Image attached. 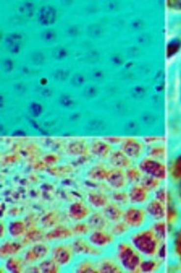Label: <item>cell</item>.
I'll return each instance as SVG.
<instances>
[{"label": "cell", "mask_w": 181, "mask_h": 273, "mask_svg": "<svg viewBox=\"0 0 181 273\" xmlns=\"http://www.w3.org/2000/svg\"><path fill=\"white\" fill-rule=\"evenodd\" d=\"M168 178L174 185V194L181 208V153L177 156L168 165Z\"/></svg>", "instance_id": "cell-7"}, {"label": "cell", "mask_w": 181, "mask_h": 273, "mask_svg": "<svg viewBox=\"0 0 181 273\" xmlns=\"http://www.w3.org/2000/svg\"><path fill=\"white\" fill-rule=\"evenodd\" d=\"M52 55L56 60H63L69 56V51L64 47H57L53 49Z\"/></svg>", "instance_id": "cell-37"}, {"label": "cell", "mask_w": 181, "mask_h": 273, "mask_svg": "<svg viewBox=\"0 0 181 273\" xmlns=\"http://www.w3.org/2000/svg\"><path fill=\"white\" fill-rule=\"evenodd\" d=\"M109 162L114 168L122 170L128 169L132 165V161L122 151H117L110 153Z\"/></svg>", "instance_id": "cell-19"}, {"label": "cell", "mask_w": 181, "mask_h": 273, "mask_svg": "<svg viewBox=\"0 0 181 273\" xmlns=\"http://www.w3.org/2000/svg\"><path fill=\"white\" fill-rule=\"evenodd\" d=\"M105 181L113 188L120 190L128 183L125 173L122 169L114 168L108 171Z\"/></svg>", "instance_id": "cell-13"}, {"label": "cell", "mask_w": 181, "mask_h": 273, "mask_svg": "<svg viewBox=\"0 0 181 273\" xmlns=\"http://www.w3.org/2000/svg\"><path fill=\"white\" fill-rule=\"evenodd\" d=\"M24 36L20 32H12L8 34L5 39L4 44L7 50L11 54H18L23 47Z\"/></svg>", "instance_id": "cell-15"}, {"label": "cell", "mask_w": 181, "mask_h": 273, "mask_svg": "<svg viewBox=\"0 0 181 273\" xmlns=\"http://www.w3.org/2000/svg\"><path fill=\"white\" fill-rule=\"evenodd\" d=\"M96 260L98 273H120L124 272L120 265L113 255L105 256L103 255Z\"/></svg>", "instance_id": "cell-11"}, {"label": "cell", "mask_w": 181, "mask_h": 273, "mask_svg": "<svg viewBox=\"0 0 181 273\" xmlns=\"http://www.w3.org/2000/svg\"><path fill=\"white\" fill-rule=\"evenodd\" d=\"M113 250V256L124 272L139 273L140 264L143 258L135 250L128 240H118L114 244Z\"/></svg>", "instance_id": "cell-2"}, {"label": "cell", "mask_w": 181, "mask_h": 273, "mask_svg": "<svg viewBox=\"0 0 181 273\" xmlns=\"http://www.w3.org/2000/svg\"><path fill=\"white\" fill-rule=\"evenodd\" d=\"M164 264L157 258H143L139 267V273H153L157 272L163 267Z\"/></svg>", "instance_id": "cell-20"}, {"label": "cell", "mask_w": 181, "mask_h": 273, "mask_svg": "<svg viewBox=\"0 0 181 273\" xmlns=\"http://www.w3.org/2000/svg\"><path fill=\"white\" fill-rule=\"evenodd\" d=\"M22 246L19 243H6L2 244L1 247V256H6L14 254L18 252Z\"/></svg>", "instance_id": "cell-32"}, {"label": "cell", "mask_w": 181, "mask_h": 273, "mask_svg": "<svg viewBox=\"0 0 181 273\" xmlns=\"http://www.w3.org/2000/svg\"><path fill=\"white\" fill-rule=\"evenodd\" d=\"M170 258L173 266L181 271V222L173 231L170 242Z\"/></svg>", "instance_id": "cell-9"}, {"label": "cell", "mask_w": 181, "mask_h": 273, "mask_svg": "<svg viewBox=\"0 0 181 273\" xmlns=\"http://www.w3.org/2000/svg\"><path fill=\"white\" fill-rule=\"evenodd\" d=\"M113 199L114 203L120 207H127L129 205L128 193L117 191L113 194Z\"/></svg>", "instance_id": "cell-35"}, {"label": "cell", "mask_w": 181, "mask_h": 273, "mask_svg": "<svg viewBox=\"0 0 181 273\" xmlns=\"http://www.w3.org/2000/svg\"><path fill=\"white\" fill-rule=\"evenodd\" d=\"M122 220L131 231L143 229L150 221L143 207L129 205L124 210Z\"/></svg>", "instance_id": "cell-3"}, {"label": "cell", "mask_w": 181, "mask_h": 273, "mask_svg": "<svg viewBox=\"0 0 181 273\" xmlns=\"http://www.w3.org/2000/svg\"><path fill=\"white\" fill-rule=\"evenodd\" d=\"M87 223L92 231L109 230L111 225V223L103 214L99 212L90 214Z\"/></svg>", "instance_id": "cell-17"}, {"label": "cell", "mask_w": 181, "mask_h": 273, "mask_svg": "<svg viewBox=\"0 0 181 273\" xmlns=\"http://www.w3.org/2000/svg\"><path fill=\"white\" fill-rule=\"evenodd\" d=\"M108 171L101 166L93 168L89 173V176L95 180H105Z\"/></svg>", "instance_id": "cell-34"}, {"label": "cell", "mask_w": 181, "mask_h": 273, "mask_svg": "<svg viewBox=\"0 0 181 273\" xmlns=\"http://www.w3.org/2000/svg\"><path fill=\"white\" fill-rule=\"evenodd\" d=\"M127 181L128 183L132 185L139 184L143 177V174L138 166L131 165L126 169L125 173Z\"/></svg>", "instance_id": "cell-27"}, {"label": "cell", "mask_w": 181, "mask_h": 273, "mask_svg": "<svg viewBox=\"0 0 181 273\" xmlns=\"http://www.w3.org/2000/svg\"><path fill=\"white\" fill-rule=\"evenodd\" d=\"M25 230L24 224L22 222L16 221L10 224L9 232L11 236L16 237L22 235Z\"/></svg>", "instance_id": "cell-38"}, {"label": "cell", "mask_w": 181, "mask_h": 273, "mask_svg": "<svg viewBox=\"0 0 181 273\" xmlns=\"http://www.w3.org/2000/svg\"><path fill=\"white\" fill-rule=\"evenodd\" d=\"M87 239L94 246L103 251L113 247L117 242V239L109 230L92 231L88 235Z\"/></svg>", "instance_id": "cell-8"}, {"label": "cell", "mask_w": 181, "mask_h": 273, "mask_svg": "<svg viewBox=\"0 0 181 273\" xmlns=\"http://www.w3.org/2000/svg\"><path fill=\"white\" fill-rule=\"evenodd\" d=\"M16 10L22 16L26 18H31L35 13V4L30 1L22 2L16 7Z\"/></svg>", "instance_id": "cell-29"}, {"label": "cell", "mask_w": 181, "mask_h": 273, "mask_svg": "<svg viewBox=\"0 0 181 273\" xmlns=\"http://www.w3.org/2000/svg\"><path fill=\"white\" fill-rule=\"evenodd\" d=\"M8 270L12 273H19L21 271V266L18 260L10 259L8 260L6 264Z\"/></svg>", "instance_id": "cell-41"}, {"label": "cell", "mask_w": 181, "mask_h": 273, "mask_svg": "<svg viewBox=\"0 0 181 273\" xmlns=\"http://www.w3.org/2000/svg\"><path fill=\"white\" fill-rule=\"evenodd\" d=\"M143 258H157L160 247L170 242H163L149 226L131 231L127 238Z\"/></svg>", "instance_id": "cell-1"}, {"label": "cell", "mask_w": 181, "mask_h": 273, "mask_svg": "<svg viewBox=\"0 0 181 273\" xmlns=\"http://www.w3.org/2000/svg\"><path fill=\"white\" fill-rule=\"evenodd\" d=\"M73 251H71L68 247L62 244H59L52 248V260L58 266H66L72 259Z\"/></svg>", "instance_id": "cell-16"}, {"label": "cell", "mask_w": 181, "mask_h": 273, "mask_svg": "<svg viewBox=\"0 0 181 273\" xmlns=\"http://www.w3.org/2000/svg\"><path fill=\"white\" fill-rule=\"evenodd\" d=\"M88 201L90 205L97 209H103L108 204V198L103 195L99 194H90Z\"/></svg>", "instance_id": "cell-30"}, {"label": "cell", "mask_w": 181, "mask_h": 273, "mask_svg": "<svg viewBox=\"0 0 181 273\" xmlns=\"http://www.w3.org/2000/svg\"><path fill=\"white\" fill-rule=\"evenodd\" d=\"M96 259L87 257H81L76 266L75 272L80 273H98Z\"/></svg>", "instance_id": "cell-23"}, {"label": "cell", "mask_w": 181, "mask_h": 273, "mask_svg": "<svg viewBox=\"0 0 181 273\" xmlns=\"http://www.w3.org/2000/svg\"><path fill=\"white\" fill-rule=\"evenodd\" d=\"M176 200L168 203L159 201L154 197L150 198L143 206L150 222L159 221H166L170 207L177 203Z\"/></svg>", "instance_id": "cell-5"}, {"label": "cell", "mask_w": 181, "mask_h": 273, "mask_svg": "<svg viewBox=\"0 0 181 273\" xmlns=\"http://www.w3.org/2000/svg\"><path fill=\"white\" fill-rule=\"evenodd\" d=\"M90 230L91 229H90L87 222L77 224L73 229L74 232L76 235L80 236H84L89 234Z\"/></svg>", "instance_id": "cell-39"}, {"label": "cell", "mask_w": 181, "mask_h": 273, "mask_svg": "<svg viewBox=\"0 0 181 273\" xmlns=\"http://www.w3.org/2000/svg\"><path fill=\"white\" fill-rule=\"evenodd\" d=\"M91 212L89 208L85 204L80 202L74 203L69 209V215L77 221H81L88 218Z\"/></svg>", "instance_id": "cell-21"}, {"label": "cell", "mask_w": 181, "mask_h": 273, "mask_svg": "<svg viewBox=\"0 0 181 273\" xmlns=\"http://www.w3.org/2000/svg\"><path fill=\"white\" fill-rule=\"evenodd\" d=\"M69 72L67 70H64V69H59V70H57L55 73L54 75L56 79L63 80L68 77L69 75Z\"/></svg>", "instance_id": "cell-43"}, {"label": "cell", "mask_w": 181, "mask_h": 273, "mask_svg": "<svg viewBox=\"0 0 181 273\" xmlns=\"http://www.w3.org/2000/svg\"><path fill=\"white\" fill-rule=\"evenodd\" d=\"M138 166L144 175L155 178L163 182L168 179V165L166 162L146 156L141 159Z\"/></svg>", "instance_id": "cell-4"}, {"label": "cell", "mask_w": 181, "mask_h": 273, "mask_svg": "<svg viewBox=\"0 0 181 273\" xmlns=\"http://www.w3.org/2000/svg\"><path fill=\"white\" fill-rule=\"evenodd\" d=\"M57 11L51 5H45L40 8L37 14V21L40 26L47 27L52 25L56 22Z\"/></svg>", "instance_id": "cell-14"}, {"label": "cell", "mask_w": 181, "mask_h": 273, "mask_svg": "<svg viewBox=\"0 0 181 273\" xmlns=\"http://www.w3.org/2000/svg\"><path fill=\"white\" fill-rule=\"evenodd\" d=\"M39 268L42 273H55L58 271V265L53 260L44 261L39 265Z\"/></svg>", "instance_id": "cell-33"}, {"label": "cell", "mask_w": 181, "mask_h": 273, "mask_svg": "<svg viewBox=\"0 0 181 273\" xmlns=\"http://www.w3.org/2000/svg\"><path fill=\"white\" fill-rule=\"evenodd\" d=\"M42 235L38 231H32L27 235V238L30 241H38L42 238Z\"/></svg>", "instance_id": "cell-42"}, {"label": "cell", "mask_w": 181, "mask_h": 273, "mask_svg": "<svg viewBox=\"0 0 181 273\" xmlns=\"http://www.w3.org/2000/svg\"><path fill=\"white\" fill-rule=\"evenodd\" d=\"M163 182L149 175H143L139 184L150 194L154 193L156 190L163 185Z\"/></svg>", "instance_id": "cell-25"}, {"label": "cell", "mask_w": 181, "mask_h": 273, "mask_svg": "<svg viewBox=\"0 0 181 273\" xmlns=\"http://www.w3.org/2000/svg\"><path fill=\"white\" fill-rule=\"evenodd\" d=\"M73 253L81 257H87L97 259L104 255V251L94 246L88 239H77L73 242L71 245Z\"/></svg>", "instance_id": "cell-6"}, {"label": "cell", "mask_w": 181, "mask_h": 273, "mask_svg": "<svg viewBox=\"0 0 181 273\" xmlns=\"http://www.w3.org/2000/svg\"><path fill=\"white\" fill-rule=\"evenodd\" d=\"M150 194L140 184L131 185L128 191L129 205L143 207L150 200Z\"/></svg>", "instance_id": "cell-10"}, {"label": "cell", "mask_w": 181, "mask_h": 273, "mask_svg": "<svg viewBox=\"0 0 181 273\" xmlns=\"http://www.w3.org/2000/svg\"><path fill=\"white\" fill-rule=\"evenodd\" d=\"M40 38L45 43H53L56 41L57 35L55 30L48 29L41 32Z\"/></svg>", "instance_id": "cell-36"}, {"label": "cell", "mask_w": 181, "mask_h": 273, "mask_svg": "<svg viewBox=\"0 0 181 273\" xmlns=\"http://www.w3.org/2000/svg\"><path fill=\"white\" fill-rule=\"evenodd\" d=\"M30 60L32 64L36 66H40L44 63L45 57L43 53L40 51H35L30 56Z\"/></svg>", "instance_id": "cell-40"}, {"label": "cell", "mask_w": 181, "mask_h": 273, "mask_svg": "<svg viewBox=\"0 0 181 273\" xmlns=\"http://www.w3.org/2000/svg\"><path fill=\"white\" fill-rule=\"evenodd\" d=\"M72 232L63 227L56 228V229L48 232L46 238L48 240H60L71 238Z\"/></svg>", "instance_id": "cell-28"}, {"label": "cell", "mask_w": 181, "mask_h": 273, "mask_svg": "<svg viewBox=\"0 0 181 273\" xmlns=\"http://www.w3.org/2000/svg\"><path fill=\"white\" fill-rule=\"evenodd\" d=\"M1 65L3 66L4 70L10 71L12 70L14 67V63L10 59H5L2 61Z\"/></svg>", "instance_id": "cell-44"}, {"label": "cell", "mask_w": 181, "mask_h": 273, "mask_svg": "<svg viewBox=\"0 0 181 273\" xmlns=\"http://www.w3.org/2000/svg\"><path fill=\"white\" fill-rule=\"evenodd\" d=\"M121 151L133 161L142 158L144 152V146L141 142L129 139L123 144Z\"/></svg>", "instance_id": "cell-12"}, {"label": "cell", "mask_w": 181, "mask_h": 273, "mask_svg": "<svg viewBox=\"0 0 181 273\" xmlns=\"http://www.w3.org/2000/svg\"><path fill=\"white\" fill-rule=\"evenodd\" d=\"M109 231L115 238L118 240L127 239L131 232L129 227L123 220L113 223L112 225L111 223Z\"/></svg>", "instance_id": "cell-22"}, {"label": "cell", "mask_w": 181, "mask_h": 273, "mask_svg": "<svg viewBox=\"0 0 181 273\" xmlns=\"http://www.w3.org/2000/svg\"><path fill=\"white\" fill-rule=\"evenodd\" d=\"M102 212L111 223H113L122 220L124 210L116 203H110L102 209Z\"/></svg>", "instance_id": "cell-18"}, {"label": "cell", "mask_w": 181, "mask_h": 273, "mask_svg": "<svg viewBox=\"0 0 181 273\" xmlns=\"http://www.w3.org/2000/svg\"><path fill=\"white\" fill-rule=\"evenodd\" d=\"M179 47V43L174 42L170 44V46L168 48V55L171 56L178 51Z\"/></svg>", "instance_id": "cell-45"}, {"label": "cell", "mask_w": 181, "mask_h": 273, "mask_svg": "<svg viewBox=\"0 0 181 273\" xmlns=\"http://www.w3.org/2000/svg\"><path fill=\"white\" fill-rule=\"evenodd\" d=\"M48 251L46 246L42 244H36L26 252L25 258L27 262H35L46 256Z\"/></svg>", "instance_id": "cell-24"}, {"label": "cell", "mask_w": 181, "mask_h": 273, "mask_svg": "<svg viewBox=\"0 0 181 273\" xmlns=\"http://www.w3.org/2000/svg\"><path fill=\"white\" fill-rule=\"evenodd\" d=\"M147 154V157L164 162H167V149L165 146L163 144H157L152 146L148 151Z\"/></svg>", "instance_id": "cell-26"}, {"label": "cell", "mask_w": 181, "mask_h": 273, "mask_svg": "<svg viewBox=\"0 0 181 273\" xmlns=\"http://www.w3.org/2000/svg\"><path fill=\"white\" fill-rule=\"evenodd\" d=\"M110 150L108 145L102 142H97L92 147V152L99 157L104 158L109 155Z\"/></svg>", "instance_id": "cell-31"}, {"label": "cell", "mask_w": 181, "mask_h": 273, "mask_svg": "<svg viewBox=\"0 0 181 273\" xmlns=\"http://www.w3.org/2000/svg\"><path fill=\"white\" fill-rule=\"evenodd\" d=\"M78 33L77 28L75 27H71L67 30V34L69 37H75Z\"/></svg>", "instance_id": "cell-46"}, {"label": "cell", "mask_w": 181, "mask_h": 273, "mask_svg": "<svg viewBox=\"0 0 181 273\" xmlns=\"http://www.w3.org/2000/svg\"><path fill=\"white\" fill-rule=\"evenodd\" d=\"M73 3V1H61L60 3L64 7H70L71 6L72 3Z\"/></svg>", "instance_id": "cell-47"}]
</instances>
